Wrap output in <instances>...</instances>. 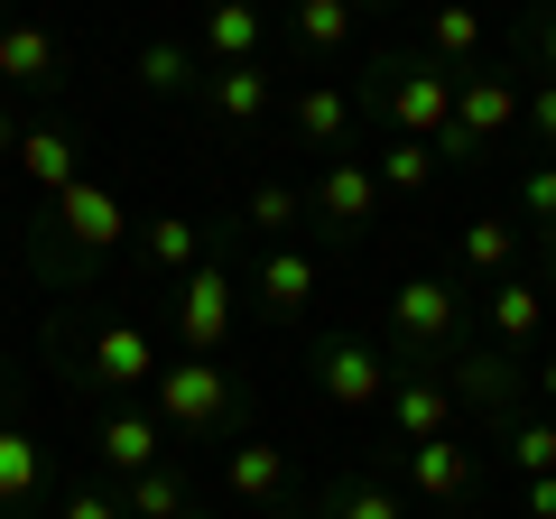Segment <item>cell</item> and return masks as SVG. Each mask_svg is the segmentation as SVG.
I'll use <instances>...</instances> for the list:
<instances>
[{"label": "cell", "instance_id": "cell-1", "mask_svg": "<svg viewBox=\"0 0 556 519\" xmlns=\"http://www.w3.org/2000/svg\"><path fill=\"white\" fill-rule=\"evenodd\" d=\"M121 241H130V204H121V186H112V177H75L65 195H47L28 260H38L47 288H65V298H75V288L93 279Z\"/></svg>", "mask_w": 556, "mask_h": 519}, {"label": "cell", "instance_id": "cell-2", "mask_svg": "<svg viewBox=\"0 0 556 519\" xmlns=\"http://www.w3.org/2000/svg\"><path fill=\"white\" fill-rule=\"evenodd\" d=\"M149 408H159V427L177 445H232L241 418H251V390H241V371H223V362L177 353V362H159V380H149Z\"/></svg>", "mask_w": 556, "mask_h": 519}, {"label": "cell", "instance_id": "cell-3", "mask_svg": "<svg viewBox=\"0 0 556 519\" xmlns=\"http://www.w3.org/2000/svg\"><path fill=\"white\" fill-rule=\"evenodd\" d=\"M464 316H473V298L455 279H399L390 288V362L399 371H445L464 353Z\"/></svg>", "mask_w": 556, "mask_h": 519}, {"label": "cell", "instance_id": "cell-4", "mask_svg": "<svg viewBox=\"0 0 556 519\" xmlns=\"http://www.w3.org/2000/svg\"><path fill=\"white\" fill-rule=\"evenodd\" d=\"M519 121H529V93H519L510 75H482V65H473V75H455V130L437 140V159L473 167L492 140H510Z\"/></svg>", "mask_w": 556, "mask_h": 519}, {"label": "cell", "instance_id": "cell-5", "mask_svg": "<svg viewBox=\"0 0 556 519\" xmlns=\"http://www.w3.org/2000/svg\"><path fill=\"white\" fill-rule=\"evenodd\" d=\"M390 380H399V362L380 353V343H362V334H325L316 343V390L343 418H371V408L390 400Z\"/></svg>", "mask_w": 556, "mask_h": 519}, {"label": "cell", "instance_id": "cell-6", "mask_svg": "<svg viewBox=\"0 0 556 519\" xmlns=\"http://www.w3.org/2000/svg\"><path fill=\"white\" fill-rule=\"evenodd\" d=\"M159 343H149V325L139 316H112V325H93L84 334V353H75V371L93 380V390H112V400H139L149 380H159Z\"/></svg>", "mask_w": 556, "mask_h": 519}, {"label": "cell", "instance_id": "cell-7", "mask_svg": "<svg viewBox=\"0 0 556 519\" xmlns=\"http://www.w3.org/2000/svg\"><path fill=\"white\" fill-rule=\"evenodd\" d=\"M390 130L437 149L455 130V75L437 56H390Z\"/></svg>", "mask_w": 556, "mask_h": 519}, {"label": "cell", "instance_id": "cell-8", "mask_svg": "<svg viewBox=\"0 0 556 519\" xmlns=\"http://www.w3.org/2000/svg\"><path fill=\"white\" fill-rule=\"evenodd\" d=\"M177 343L204 353V362H223V343H232V269H223L214 251L177 279Z\"/></svg>", "mask_w": 556, "mask_h": 519}, {"label": "cell", "instance_id": "cell-9", "mask_svg": "<svg viewBox=\"0 0 556 519\" xmlns=\"http://www.w3.org/2000/svg\"><path fill=\"white\" fill-rule=\"evenodd\" d=\"M306 214H316L334 241H362V232L380 223V177H371V159H325V177L306 186Z\"/></svg>", "mask_w": 556, "mask_h": 519}, {"label": "cell", "instance_id": "cell-10", "mask_svg": "<svg viewBox=\"0 0 556 519\" xmlns=\"http://www.w3.org/2000/svg\"><path fill=\"white\" fill-rule=\"evenodd\" d=\"M298 492V464L278 436H232L223 445V501L232 510H278V501Z\"/></svg>", "mask_w": 556, "mask_h": 519}, {"label": "cell", "instance_id": "cell-11", "mask_svg": "<svg viewBox=\"0 0 556 519\" xmlns=\"http://www.w3.org/2000/svg\"><path fill=\"white\" fill-rule=\"evenodd\" d=\"M167 455H177V436L159 427V408H112V418H93L102 482H130V473H149V464H167Z\"/></svg>", "mask_w": 556, "mask_h": 519}, {"label": "cell", "instance_id": "cell-12", "mask_svg": "<svg viewBox=\"0 0 556 519\" xmlns=\"http://www.w3.org/2000/svg\"><path fill=\"white\" fill-rule=\"evenodd\" d=\"M445 390H455V408H482V418H519V353H501V343H482V353H455L445 362Z\"/></svg>", "mask_w": 556, "mask_h": 519}, {"label": "cell", "instance_id": "cell-13", "mask_svg": "<svg viewBox=\"0 0 556 519\" xmlns=\"http://www.w3.org/2000/svg\"><path fill=\"white\" fill-rule=\"evenodd\" d=\"M399 473H408V492L427 501V510H464V501H473V445H455V436L399 445Z\"/></svg>", "mask_w": 556, "mask_h": 519}, {"label": "cell", "instance_id": "cell-14", "mask_svg": "<svg viewBox=\"0 0 556 519\" xmlns=\"http://www.w3.org/2000/svg\"><path fill=\"white\" fill-rule=\"evenodd\" d=\"M204 121H223V130H260V121L278 112V75L269 65H204Z\"/></svg>", "mask_w": 556, "mask_h": 519}, {"label": "cell", "instance_id": "cell-15", "mask_svg": "<svg viewBox=\"0 0 556 519\" xmlns=\"http://www.w3.org/2000/svg\"><path fill=\"white\" fill-rule=\"evenodd\" d=\"M380 418H390V445H427L455 427V390H445L437 371H399L390 400H380Z\"/></svg>", "mask_w": 556, "mask_h": 519}, {"label": "cell", "instance_id": "cell-16", "mask_svg": "<svg viewBox=\"0 0 556 519\" xmlns=\"http://www.w3.org/2000/svg\"><path fill=\"white\" fill-rule=\"evenodd\" d=\"M0 84L10 93H56L65 84V38L38 20H0Z\"/></svg>", "mask_w": 556, "mask_h": 519}, {"label": "cell", "instance_id": "cell-17", "mask_svg": "<svg viewBox=\"0 0 556 519\" xmlns=\"http://www.w3.org/2000/svg\"><path fill=\"white\" fill-rule=\"evenodd\" d=\"M260 47H269V10L260 0H204V28H195L204 65H260Z\"/></svg>", "mask_w": 556, "mask_h": 519}, {"label": "cell", "instance_id": "cell-18", "mask_svg": "<svg viewBox=\"0 0 556 519\" xmlns=\"http://www.w3.org/2000/svg\"><path fill=\"white\" fill-rule=\"evenodd\" d=\"M288 130H298V149H343L362 130V112H353L343 84H298L288 93Z\"/></svg>", "mask_w": 556, "mask_h": 519}, {"label": "cell", "instance_id": "cell-19", "mask_svg": "<svg viewBox=\"0 0 556 519\" xmlns=\"http://www.w3.org/2000/svg\"><path fill=\"white\" fill-rule=\"evenodd\" d=\"M20 177L38 186V195H65V186L84 177V140L65 130V121H28L20 130Z\"/></svg>", "mask_w": 556, "mask_h": 519}, {"label": "cell", "instance_id": "cell-20", "mask_svg": "<svg viewBox=\"0 0 556 519\" xmlns=\"http://www.w3.org/2000/svg\"><path fill=\"white\" fill-rule=\"evenodd\" d=\"M316 288H325V269L298 251V241H269V260H260V306H269L278 325H298L306 306H316Z\"/></svg>", "mask_w": 556, "mask_h": 519}, {"label": "cell", "instance_id": "cell-21", "mask_svg": "<svg viewBox=\"0 0 556 519\" xmlns=\"http://www.w3.org/2000/svg\"><path fill=\"white\" fill-rule=\"evenodd\" d=\"M204 251H214V241H204L195 214H149V223H139V269H149V279H167V288H177Z\"/></svg>", "mask_w": 556, "mask_h": 519}, {"label": "cell", "instance_id": "cell-22", "mask_svg": "<svg viewBox=\"0 0 556 519\" xmlns=\"http://www.w3.org/2000/svg\"><path fill=\"white\" fill-rule=\"evenodd\" d=\"M130 75H139V93H159V102H195V93H204L195 38H149V47L130 56Z\"/></svg>", "mask_w": 556, "mask_h": 519}, {"label": "cell", "instance_id": "cell-23", "mask_svg": "<svg viewBox=\"0 0 556 519\" xmlns=\"http://www.w3.org/2000/svg\"><path fill=\"white\" fill-rule=\"evenodd\" d=\"M38 492H47L38 436H28L20 418H0V519H28V510H38Z\"/></svg>", "mask_w": 556, "mask_h": 519}, {"label": "cell", "instance_id": "cell-24", "mask_svg": "<svg viewBox=\"0 0 556 519\" xmlns=\"http://www.w3.org/2000/svg\"><path fill=\"white\" fill-rule=\"evenodd\" d=\"M417 56H437L445 75H473L482 65V10L473 0H427V47Z\"/></svg>", "mask_w": 556, "mask_h": 519}, {"label": "cell", "instance_id": "cell-25", "mask_svg": "<svg viewBox=\"0 0 556 519\" xmlns=\"http://www.w3.org/2000/svg\"><path fill=\"white\" fill-rule=\"evenodd\" d=\"M112 492H121V510H130V519H177L186 501H195V464H186V455H167V464H149V473L112 482Z\"/></svg>", "mask_w": 556, "mask_h": 519}, {"label": "cell", "instance_id": "cell-26", "mask_svg": "<svg viewBox=\"0 0 556 519\" xmlns=\"http://www.w3.org/2000/svg\"><path fill=\"white\" fill-rule=\"evenodd\" d=\"M353 0H288V28H298V47L306 56H343V47H353Z\"/></svg>", "mask_w": 556, "mask_h": 519}, {"label": "cell", "instance_id": "cell-27", "mask_svg": "<svg viewBox=\"0 0 556 519\" xmlns=\"http://www.w3.org/2000/svg\"><path fill=\"white\" fill-rule=\"evenodd\" d=\"M538 325H547V288H538V279H501L492 343H501V353H519V343H538Z\"/></svg>", "mask_w": 556, "mask_h": 519}, {"label": "cell", "instance_id": "cell-28", "mask_svg": "<svg viewBox=\"0 0 556 519\" xmlns=\"http://www.w3.org/2000/svg\"><path fill=\"white\" fill-rule=\"evenodd\" d=\"M371 177H380V195H427V186H437V149L390 130V140L371 149Z\"/></svg>", "mask_w": 556, "mask_h": 519}, {"label": "cell", "instance_id": "cell-29", "mask_svg": "<svg viewBox=\"0 0 556 519\" xmlns=\"http://www.w3.org/2000/svg\"><path fill=\"white\" fill-rule=\"evenodd\" d=\"M501 455H510V473H556V418L547 408H519V418H501Z\"/></svg>", "mask_w": 556, "mask_h": 519}, {"label": "cell", "instance_id": "cell-30", "mask_svg": "<svg viewBox=\"0 0 556 519\" xmlns=\"http://www.w3.org/2000/svg\"><path fill=\"white\" fill-rule=\"evenodd\" d=\"M455 241H464V269H473V279H510V260H519V223H501V214H473Z\"/></svg>", "mask_w": 556, "mask_h": 519}, {"label": "cell", "instance_id": "cell-31", "mask_svg": "<svg viewBox=\"0 0 556 519\" xmlns=\"http://www.w3.org/2000/svg\"><path fill=\"white\" fill-rule=\"evenodd\" d=\"M241 223H260V232H269V241H288V232H298V223H316V214H306V195H298V186L260 177L251 195H241Z\"/></svg>", "mask_w": 556, "mask_h": 519}, {"label": "cell", "instance_id": "cell-32", "mask_svg": "<svg viewBox=\"0 0 556 519\" xmlns=\"http://www.w3.org/2000/svg\"><path fill=\"white\" fill-rule=\"evenodd\" d=\"M325 519H408V501L362 473V482H334V492H325Z\"/></svg>", "mask_w": 556, "mask_h": 519}, {"label": "cell", "instance_id": "cell-33", "mask_svg": "<svg viewBox=\"0 0 556 519\" xmlns=\"http://www.w3.org/2000/svg\"><path fill=\"white\" fill-rule=\"evenodd\" d=\"M519 214H529V223H538V232H547V241H556V159H538V167H529V177H519Z\"/></svg>", "mask_w": 556, "mask_h": 519}, {"label": "cell", "instance_id": "cell-34", "mask_svg": "<svg viewBox=\"0 0 556 519\" xmlns=\"http://www.w3.org/2000/svg\"><path fill=\"white\" fill-rule=\"evenodd\" d=\"M56 519H130V510H121V492H112V482H75V492L56 501Z\"/></svg>", "mask_w": 556, "mask_h": 519}, {"label": "cell", "instance_id": "cell-35", "mask_svg": "<svg viewBox=\"0 0 556 519\" xmlns=\"http://www.w3.org/2000/svg\"><path fill=\"white\" fill-rule=\"evenodd\" d=\"M529 140L556 159V84H538V93H529Z\"/></svg>", "mask_w": 556, "mask_h": 519}, {"label": "cell", "instance_id": "cell-36", "mask_svg": "<svg viewBox=\"0 0 556 519\" xmlns=\"http://www.w3.org/2000/svg\"><path fill=\"white\" fill-rule=\"evenodd\" d=\"M519 510H529V519H556V473H529V482H519Z\"/></svg>", "mask_w": 556, "mask_h": 519}, {"label": "cell", "instance_id": "cell-37", "mask_svg": "<svg viewBox=\"0 0 556 519\" xmlns=\"http://www.w3.org/2000/svg\"><path fill=\"white\" fill-rule=\"evenodd\" d=\"M529 400H538V408H547V418H556V353H547V362H538V371H529Z\"/></svg>", "mask_w": 556, "mask_h": 519}, {"label": "cell", "instance_id": "cell-38", "mask_svg": "<svg viewBox=\"0 0 556 519\" xmlns=\"http://www.w3.org/2000/svg\"><path fill=\"white\" fill-rule=\"evenodd\" d=\"M20 130H28V121L10 112V102H0V159H20Z\"/></svg>", "mask_w": 556, "mask_h": 519}, {"label": "cell", "instance_id": "cell-39", "mask_svg": "<svg viewBox=\"0 0 556 519\" xmlns=\"http://www.w3.org/2000/svg\"><path fill=\"white\" fill-rule=\"evenodd\" d=\"M538 56H547V84H556V10H547V28H538Z\"/></svg>", "mask_w": 556, "mask_h": 519}, {"label": "cell", "instance_id": "cell-40", "mask_svg": "<svg viewBox=\"0 0 556 519\" xmlns=\"http://www.w3.org/2000/svg\"><path fill=\"white\" fill-rule=\"evenodd\" d=\"M177 519H214V510H204V501H186V510H177Z\"/></svg>", "mask_w": 556, "mask_h": 519}, {"label": "cell", "instance_id": "cell-41", "mask_svg": "<svg viewBox=\"0 0 556 519\" xmlns=\"http://www.w3.org/2000/svg\"><path fill=\"white\" fill-rule=\"evenodd\" d=\"M278 519H325V510H278Z\"/></svg>", "mask_w": 556, "mask_h": 519}, {"label": "cell", "instance_id": "cell-42", "mask_svg": "<svg viewBox=\"0 0 556 519\" xmlns=\"http://www.w3.org/2000/svg\"><path fill=\"white\" fill-rule=\"evenodd\" d=\"M353 10H390V0H353Z\"/></svg>", "mask_w": 556, "mask_h": 519}, {"label": "cell", "instance_id": "cell-43", "mask_svg": "<svg viewBox=\"0 0 556 519\" xmlns=\"http://www.w3.org/2000/svg\"><path fill=\"white\" fill-rule=\"evenodd\" d=\"M260 10H269V0H260ZM278 10H288V0H278Z\"/></svg>", "mask_w": 556, "mask_h": 519}]
</instances>
